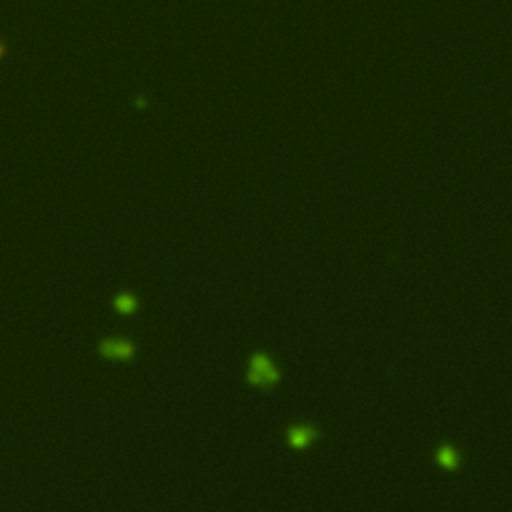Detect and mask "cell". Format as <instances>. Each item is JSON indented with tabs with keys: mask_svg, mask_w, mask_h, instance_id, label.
<instances>
[{
	"mask_svg": "<svg viewBox=\"0 0 512 512\" xmlns=\"http://www.w3.org/2000/svg\"><path fill=\"white\" fill-rule=\"evenodd\" d=\"M436 462L446 470H454V468H458L460 456H458V452L452 446H440L436 450Z\"/></svg>",
	"mask_w": 512,
	"mask_h": 512,
	"instance_id": "4",
	"label": "cell"
},
{
	"mask_svg": "<svg viewBox=\"0 0 512 512\" xmlns=\"http://www.w3.org/2000/svg\"><path fill=\"white\" fill-rule=\"evenodd\" d=\"M100 354L104 358H110V360H128L134 356V344L130 340H124V338H106L100 342Z\"/></svg>",
	"mask_w": 512,
	"mask_h": 512,
	"instance_id": "2",
	"label": "cell"
},
{
	"mask_svg": "<svg viewBox=\"0 0 512 512\" xmlns=\"http://www.w3.org/2000/svg\"><path fill=\"white\" fill-rule=\"evenodd\" d=\"M248 382L256 388H272L280 380V372L264 352H254L248 366Z\"/></svg>",
	"mask_w": 512,
	"mask_h": 512,
	"instance_id": "1",
	"label": "cell"
},
{
	"mask_svg": "<svg viewBox=\"0 0 512 512\" xmlns=\"http://www.w3.org/2000/svg\"><path fill=\"white\" fill-rule=\"evenodd\" d=\"M114 308L122 314H128L136 308V300L130 296V294H120L116 300H114Z\"/></svg>",
	"mask_w": 512,
	"mask_h": 512,
	"instance_id": "5",
	"label": "cell"
},
{
	"mask_svg": "<svg viewBox=\"0 0 512 512\" xmlns=\"http://www.w3.org/2000/svg\"><path fill=\"white\" fill-rule=\"evenodd\" d=\"M318 436V432L308 426V424H300V426H292L290 430H288V434H286V438H288V444L296 448V450H302V448H306L308 444H310L312 440Z\"/></svg>",
	"mask_w": 512,
	"mask_h": 512,
	"instance_id": "3",
	"label": "cell"
}]
</instances>
